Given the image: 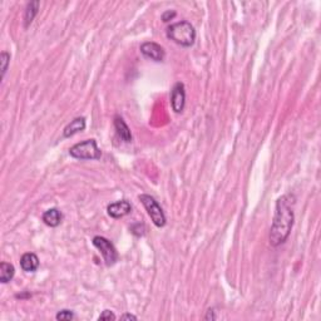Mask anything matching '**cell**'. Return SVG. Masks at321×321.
Segmentation results:
<instances>
[{
  "label": "cell",
  "mask_w": 321,
  "mask_h": 321,
  "mask_svg": "<svg viewBox=\"0 0 321 321\" xmlns=\"http://www.w3.org/2000/svg\"><path fill=\"white\" fill-rule=\"evenodd\" d=\"M294 225V211L289 196H282L277 200L275 216L270 230V243L279 246L288 240Z\"/></svg>",
  "instance_id": "6da1fadb"
},
{
  "label": "cell",
  "mask_w": 321,
  "mask_h": 321,
  "mask_svg": "<svg viewBox=\"0 0 321 321\" xmlns=\"http://www.w3.org/2000/svg\"><path fill=\"white\" fill-rule=\"evenodd\" d=\"M167 37L181 47H191L196 40V30L187 20L175 23L167 28Z\"/></svg>",
  "instance_id": "7a4b0ae2"
},
{
  "label": "cell",
  "mask_w": 321,
  "mask_h": 321,
  "mask_svg": "<svg viewBox=\"0 0 321 321\" xmlns=\"http://www.w3.org/2000/svg\"><path fill=\"white\" fill-rule=\"evenodd\" d=\"M69 155L77 160H99L102 152L97 146L96 139H87L74 144L69 150Z\"/></svg>",
  "instance_id": "3957f363"
},
{
  "label": "cell",
  "mask_w": 321,
  "mask_h": 321,
  "mask_svg": "<svg viewBox=\"0 0 321 321\" xmlns=\"http://www.w3.org/2000/svg\"><path fill=\"white\" fill-rule=\"evenodd\" d=\"M139 201L144 206V209L147 210V214L151 217L152 222L157 227H163L166 225V216H164L163 211H162L160 206L157 203V201L152 196H150V194H141L139 196Z\"/></svg>",
  "instance_id": "277c9868"
},
{
  "label": "cell",
  "mask_w": 321,
  "mask_h": 321,
  "mask_svg": "<svg viewBox=\"0 0 321 321\" xmlns=\"http://www.w3.org/2000/svg\"><path fill=\"white\" fill-rule=\"evenodd\" d=\"M93 245L96 246L102 254L103 259H105L106 265L113 266L118 260V252H117L116 247L110 242L109 240L102 236H96L93 239Z\"/></svg>",
  "instance_id": "5b68a950"
},
{
  "label": "cell",
  "mask_w": 321,
  "mask_h": 321,
  "mask_svg": "<svg viewBox=\"0 0 321 321\" xmlns=\"http://www.w3.org/2000/svg\"><path fill=\"white\" fill-rule=\"evenodd\" d=\"M186 103V92H185V85L183 83H176L175 87L172 88L171 92V105L172 109L176 113H182Z\"/></svg>",
  "instance_id": "8992f818"
},
{
  "label": "cell",
  "mask_w": 321,
  "mask_h": 321,
  "mask_svg": "<svg viewBox=\"0 0 321 321\" xmlns=\"http://www.w3.org/2000/svg\"><path fill=\"white\" fill-rule=\"evenodd\" d=\"M141 53L143 54L146 58L152 59L155 62H162L164 59V49L160 47V44L153 42H146L141 45Z\"/></svg>",
  "instance_id": "52a82bcc"
},
{
  "label": "cell",
  "mask_w": 321,
  "mask_h": 321,
  "mask_svg": "<svg viewBox=\"0 0 321 321\" xmlns=\"http://www.w3.org/2000/svg\"><path fill=\"white\" fill-rule=\"evenodd\" d=\"M108 214H109L112 218H122V217L127 216L128 214H131L132 211V206L128 201L122 200L118 201V202L110 203L107 207Z\"/></svg>",
  "instance_id": "ba28073f"
},
{
  "label": "cell",
  "mask_w": 321,
  "mask_h": 321,
  "mask_svg": "<svg viewBox=\"0 0 321 321\" xmlns=\"http://www.w3.org/2000/svg\"><path fill=\"white\" fill-rule=\"evenodd\" d=\"M20 268H23V271L26 272H34L37 271L38 268H39V259L35 254L33 252H28V254H24L20 259Z\"/></svg>",
  "instance_id": "9c48e42d"
},
{
  "label": "cell",
  "mask_w": 321,
  "mask_h": 321,
  "mask_svg": "<svg viewBox=\"0 0 321 321\" xmlns=\"http://www.w3.org/2000/svg\"><path fill=\"white\" fill-rule=\"evenodd\" d=\"M114 128L117 131V134L123 139L124 142H132V133H131L130 127L127 126V123L124 122V119L122 117L116 116L114 117Z\"/></svg>",
  "instance_id": "30bf717a"
},
{
  "label": "cell",
  "mask_w": 321,
  "mask_h": 321,
  "mask_svg": "<svg viewBox=\"0 0 321 321\" xmlns=\"http://www.w3.org/2000/svg\"><path fill=\"white\" fill-rule=\"evenodd\" d=\"M63 220L62 212L58 209H49L43 214V221L49 227H58Z\"/></svg>",
  "instance_id": "8fae6325"
},
{
  "label": "cell",
  "mask_w": 321,
  "mask_h": 321,
  "mask_svg": "<svg viewBox=\"0 0 321 321\" xmlns=\"http://www.w3.org/2000/svg\"><path fill=\"white\" fill-rule=\"evenodd\" d=\"M84 128H85V118L84 117H78V118L73 119V121H72L71 123L68 124L67 127L64 128L63 134H64V137H72V135H74L76 133L82 132Z\"/></svg>",
  "instance_id": "7c38bea8"
},
{
  "label": "cell",
  "mask_w": 321,
  "mask_h": 321,
  "mask_svg": "<svg viewBox=\"0 0 321 321\" xmlns=\"http://www.w3.org/2000/svg\"><path fill=\"white\" fill-rule=\"evenodd\" d=\"M15 268L11 264L8 262H1L0 264V281L1 284H6V282L11 281L14 277Z\"/></svg>",
  "instance_id": "4fadbf2b"
},
{
  "label": "cell",
  "mask_w": 321,
  "mask_h": 321,
  "mask_svg": "<svg viewBox=\"0 0 321 321\" xmlns=\"http://www.w3.org/2000/svg\"><path fill=\"white\" fill-rule=\"evenodd\" d=\"M38 10H39V1H31V3L28 4L26 10V17H24L26 27L30 26L33 19L35 18V15L38 14Z\"/></svg>",
  "instance_id": "5bb4252c"
},
{
  "label": "cell",
  "mask_w": 321,
  "mask_h": 321,
  "mask_svg": "<svg viewBox=\"0 0 321 321\" xmlns=\"http://www.w3.org/2000/svg\"><path fill=\"white\" fill-rule=\"evenodd\" d=\"M9 62H10V54L6 53V52H3L1 55H0V71H1V78H4L6 71H8Z\"/></svg>",
  "instance_id": "9a60e30c"
},
{
  "label": "cell",
  "mask_w": 321,
  "mask_h": 321,
  "mask_svg": "<svg viewBox=\"0 0 321 321\" xmlns=\"http://www.w3.org/2000/svg\"><path fill=\"white\" fill-rule=\"evenodd\" d=\"M56 320H72L74 319V314L72 310H62L56 314Z\"/></svg>",
  "instance_id": "2e32d148"
},
{
  "label": "cell",
  "mask_w": 321,
  "mask_h": 321,
  "mask_svg": "<svg viewBox=\"0 0 321 321\" xmlns=\"http://www.w3.org/2000/svg\"><path fill=\"white\" fill-rule=\"evenodd\" d=\"M99 320H116V315L112 313L110 310H105L103 313L101 314V316H99Z\"/></svg>",
  "instance_id": "e0dca14e"
},
{
  "label": "cell",
  "mask_w": 321,
  "mask_h": 321,
  "mask_svg": "<svg viewBox=\"0 0 321 321\" xmlns=\"http://www.w3.org/2000/svg\"><path fill=\"white\" fill-rule=\"evenodd\" d=\"M176 17V11H166V13H163V15H162V20H163L164 23L169 22L171 19H173V18Z\"/></svg>",
  "instance_id": "ac0fdd59"
},
{
  "label": "cell",
  "mask_w": 321,
  "mask_h": 321,
  "mask_svg": "<svg viewBox=\"0 0 321 321\" xmlns=\"http://www.w3.org/2000/svg\"><path fill=\"white\" fill-rule=\"evenodd\" d=\"M122 320H137V316L132 315V314H124L121 316Z\"/></svg>",
  "instance_id": "d6986e66"
},
{
  "label": "cell",
  "mask_w": 321,
  "mask_h": 321,
  "mask_svg": "<svg viewBox=\"0 0 321 321\" xmlns=\"http://www.w3.org/2000/svg\"><path fill=\"white\" fill-rule=\"evenodd\" d=\"M205 319L206 320H210V319H211V320H216L217 316L214 315V310H209L207 311V315H206Z\"/></svg>",
  "instance_id": "ffe728a7"
}]
</instances>
